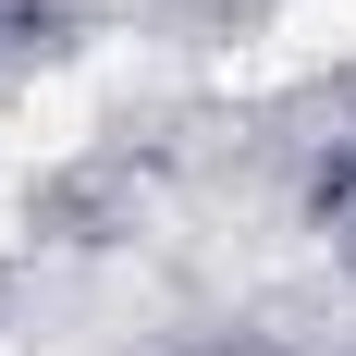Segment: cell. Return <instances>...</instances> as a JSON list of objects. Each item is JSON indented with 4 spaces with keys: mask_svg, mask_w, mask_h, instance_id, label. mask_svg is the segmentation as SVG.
Masks as SVG:
<instances>
[{
    "mask_svg": "<svg viewBox=\"0 0 356 356\" xmlns=\"http://www.w3.org/2000/svg\"><path fill=\"white\" fill-rule=\"evenodd\" d=\"M86 111H99V86H86V74H49V86L13 111V147H25V160H62V147L86 136Z\"/></svg>",
    "mask_w": 356,
    "mask_h": 356,
    "instance_id": "obj_1",
    "label": "cell"
},
{
    "mask_svg": "<svg viewBox=\"0 0 356 356\" xmlns=\"http://www.w3.org/2000/svg\"><path fill=\"white\" fill-rule=\"evenodd\" d=\"M0 234H13V209H0Z\"/></svg>",
    "mask_w": 356,
    "mask_h": 356,
    "instance_id": "obj_3",
    "label": "cell"
},
{
    "mask_svg": "<svg viewBox=\"0 0 356 356\" xmlns=\"http://www.w3.org/2000/svg\"><path fill=\"white\" fill-rule=\"evenodd\" d=\"M283 49H295V62H356V0H295V13H283Z\"/></svg>",
    "mask_w": 356,
    "mask_h": 356,
    "instance_id": "obj_2",
    "label": "cell"
}]
</instances>
